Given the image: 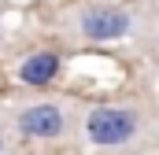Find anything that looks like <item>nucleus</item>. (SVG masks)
Wrapping results in <instances>:
<instances>
[{
	"mask_svg": "<svg viewBox=\"0 0 159 155\" xmlns=\"http://www.w3.org/2000/svg\"><path fill=\"white\" fill-rule=\"evenodd\" d=\"M89 140L93 144H122L133 137L137 129V115L126 111V107H96L89 115Z\"/></svg>",
	"mask_w": 159,
	"mask_h": 155,
	"instance_id": "f257e3e1",
	"label": "nucleus"
},
{
	"mask_svg": "<svg viewBox=\"0 0 159 155\" xmlns=\"http://www.w3.org/2000/svg\"><path fill=\"white\" fill-rule=\"evenodd\" d=\"M129 30V15L122 7H89L81 19V33L93 41H115Z\"/></svg>",
	"mask_w": 159,
	"mask_h": 155,
	"instance_id": "f03ea898",
	"label": "nucleus"
},
{
	"mask_svg": "<svg viewBox=\"0 0 159 155\" xmlns=\"http://www.w3.org/2000/svg\"><path fill=\"white\" fill-rule=\"evenodd\" d=\"M19 129L26 137H59L63 133V115L52 104H37V107H26L19 115Z\"/></svg>",
	"mask_w": 159,
	"mask_h": 155,
	"instance_id": "7ed1b4c3",
	"label": "nucleus"
},
{
	"mask_svg": "<svg viewBox=\"0 0 159 155\" xmlns=\"http://www.w3.org/2000/svg\"><path fill=\"white\" fill-rule=\"evenodd\" d=\"M59 70V59L52 55V52H37V55H30L22 67H19V78L26 81V85H44V81H52Z\"/></svg>",
	"mask_w": 159,
	"mask_h": 155,
	"instance_id": "20e7f679",
	"label": "nucleus"
},
{
	"mask_svg": "<svg viewBox=\"0 0 159 155\" xmlns=\"http://www.w3.org/2000/svg\"><path fill=\"white\" fill-rule=\"evenodd\" d=\"M0 152H4V140H0Z\"/></svg>",
	"mask_w": 159,
	"mask_h": 155,
	"instance_id": "39448f33",
	"label": "nucleus"
}]
</instances>
